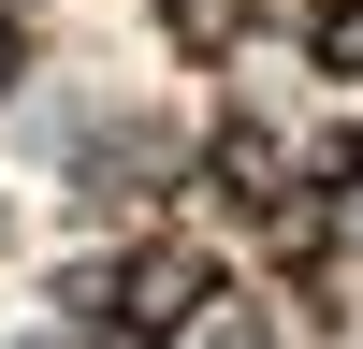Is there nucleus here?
Here are the masks:
<instances>
[{"mask_svg":"<svg viewBox=\"0 0 363 349\" xmlns=\"http://www.w3.org/2000/svg\"><path fill=\"white\" fill-rule=\"evenodd\" d=\"M87 306H102L116 349H174V335H203V306H218V262H203L189 233H160V248H131Z\"/></svg>","mask_w":363,"mask_h":349,"instance_id":"f257e3e1","label":"nucleus"},{"mask_svg":"<svg viewBox=\"0 0 363 349\" xmlns=\"http://www.w3.org/2000/svg\"><path fill=\"white\" fill-rule=\"evenodd\" d=\"M291 189H306V160H291L262 116H218V131H203V204H218V218H262V233H277Z\"/></svg>","mask_w":363,"mask_h":349,"instance_id":"f03ea898","label":"nucleus"},{"mask_svg":"<svg viewBox=\"0 0 363 349\" xmlns=\"http://www.w3.org/2000/svg\"><path fill=\"white\" fill-rule=\"evenodd\" d=\"M160 15H174L189 58H233V44H247V0H160Z\"/></svg>","mask_w":363,"mask_h":349,"instance_id":"7ed1b4c3","label":"nucleus"},{"mask_svg":"<svg viewBox=\"0 0 363 349\" xmlns=\"http://www.w3.org/2000/svg\"><path fill=\"white\" fill-rule=\"evenodd\" d=\"M306 44H320V73H363V0H306Z\"/></svg>","mask_w":363,"mask_h":349,"instance_id":"20e7f679","label":"nucleus"},{"mask_svg":"<svg viewBox=\"0 0 363 349\" xmlns=\"http://www.w3.org/2000/svg\"><path fill=\"white\" fill-rule=\"evenodd\" d=\"M15 73H29V15L0 0V87H15Z\"/></svg>","mask_w":363,"mask_h":349,"instance_id":"39448f33","label":"nucleus"}]
</instances>
